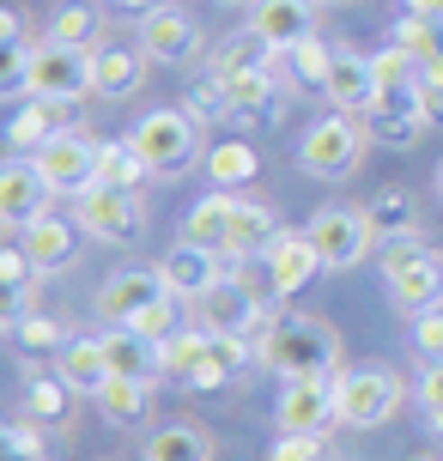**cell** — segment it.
I'll list each match as a JSON object with an SVG mask.
<instances>
[{
    "mask_svg": "<svg viewBox=\"0 0 443 461\" xmlns=\"http://www.w3.org/2000/svg\"><path fill=\"white\" fill-rule=\"evenodd\" d=\"M261 365L280 370L285 383L292 376H340V334L322 322V316H274L267 334H261Z\"/></svg>",
    "mask_w": 443,
    "mask_h": 461,
    "instance_id": "obj_1",
    "label": "cell"
},
{
    "mask_svg": "<svg viewBox=\"0 0 443 461\" xmlns=\"http://www.w3.org/2000/svg\"><path fill=\"white\" fill-rule=\"evenodd\" d=\"M383 285H389L395 310H407V316L443 310V255L425 249L420 237L383 243Z\"/></svg>",
    "mask_w": 443,
    "mask_h": 461,
    "instance_id": "obj_2",
    "label": "cell"
},
{
    "mask_svg": "<svg viewBox=\"0 0 443 461\" xmlns=\"http://www.w3.org/2000/svg\"><path fill=\"white\" fill-rule=\"evenodd\" d=\"M365 140H371V134H365L347 110H334V115H322V122H310V128H303L298 164L316 176V183H347L352 170L365 164Z\"/></svg>",
    "mask_w": 443,
    "mask_h": 461,
    "instance_id": "obj_3",
    "label": "cell"
},
{
    "mask_svg": "<svg viewBox=\"0 0 443 461\" xmlns=\"http://www.w3.org/2000/svg\"><path fill=\"white\" fill-rule=\"evenodd\" d=\"M194 115L188 110H146L134 122V146H140V158L152 164V176H183L188 164H194Z\"/></svg>",
    "mask_w": 443,
    "mask_h": 461,
    "instance_id": "obj_4",
    "label": "cell"
},
{
    "mask_svg": "<svg viewBox=\"0 0 443 461\" xmlns=\"http://www.w3.org/2000/svg\"><path fill=\"white\" fill-rule=\"evenodd\" d=\"M97 92V55L92 49H68V43H37L31 55V97H61V104H79V97Z\"/></svg>",
    "mask_w": 443,
    "mask_h": 461,
    "instance_id": "obj_5",
    "label": "cell"
},
{
    "mask_svg": "<svg viewBox=\"0 0 443 461\" xmlns=\"http://www.w3.org/2000/svg\"><path fill=\"white\" fill-rule=\"evenodd\" d=\"M73 219L86 225V237L110 243V249H134V243H146V207L128 194V188H104V183L86 188Z\"/></svg>",
    "mask_w": 443,
    "mask_h": 461,
    "instance_id": "obj_6",
    "label": "cell"
},
{
    "mask_svg": "<svg viewBox=\"0 0 443 461\" xmlns=\"http://www.w3.org/2000/svg\"><path fill=\"white\" fill-rule=\"evenodd\" d=\"M401 407V376L383 365H358V370H340V425L352 431H376L389 425Z\"/></svg>",
    "mask_w": 443,
    "mask_h": 461,
    "instance_id": "obj_7",
    "label": "cell"
},
{
    "mask_svg": "<svg viewBox=\"0 0 443 461\" xmlns=\"http://www.w3.org/2000/svg\"><path fill=\"white\" fill-rule=\"evenodd\" d=\"M310 243H316V255H322V267H358L365 255H371V243H376V230H371V212L365 207H316V219H310Z\"/></svg>",
    "mask_w": 443,
    "mask_h": 461,
    "instance_id": "obj_8",
    "label": "cell"
},
{
    "mask_svg": "<svg viewBox=\"0 0 443 461\" xmlns=\"http://www.w3.org/2000/svg\"><path fill=\"white\" fill-rule=\"evenodd\" d=\"M267 298H261L256 285H243V274L237 279H219L207 298H201V328L207 334H225V340H256V334H267Z\"/></svg>",
    "mask_w": 443,
    "mask_h": 461,
    "instance_id": "obj_9",
    "label": "cell"
},
{
    "mask_svg": "<svg viewBox=\"0 0 443 461\" xmlns=\"http://www.w3.org/2000/svg\"><path fill=\"white\" fill-rule=\"evenodd\" d=\"M31 158H37V170L49 176V188H55V194H86V188H97V140L79 134V128L49 134Z\"/></svg>",
    "mask_w": 443,
    "mask_h": 461,
    "instance_id": "obj_10",
    "label": "cell"
},
{
    "mask_svg": "<svg viewBox=\"0 0 443 461\" xmlns=\"http://www.w3.org/2000/svg\"><path fill=\"white\" fill-rule=\"evenodd\" d=\"M274 413L280 431H328L340 419V376H292Z\"/></svg>",
    "mask_w": 443,
    "mask_h": 461,
    "instance_id": "obj_11",
    "label": "cell"
},
{
    "mask_svg": "<svg viewBox=\"0 0 443 461\" xmlns=\"http://www.w3.org/2000/svg\"><path fill=\"white\" fill-rule=\"evenodd\" d=\"M164 298H170V285H164L158 267H152V274H146V267H122V274L104 279V292H97V316H104L110 328H134L146 310L164 303Z\"/></svg>",
    "mask_w": 443,
    "mask_h": 461,
    "instance_id": "obj_12",
    "label": "cell"
},
{
    "mask_svg": "<svg viewBox=\"0 0 443 461\" xmlns=\"http://www.w3.org/2000/svg\"><path fill=\"white\" fill-rule=\"evenodd\" d=\"M140 49L152 61L183 68V61L201 55V24H194V13H183L176 0H158L152 13H140Z\"/></svg>",
    "mask_w": 443,
    "mask_h": 461,
    "instance_id": "obj_13",
    "label": "cell"
},
{
    "mask_svg": "<svg viewBox=\"0 0 443 461\" xmlns=\"http://www.w3.org/2000/svg\"><path fill=\"white\" fill-rule=\"evenodd\" d=\"M49 194H55V188H49V176L37 170V158H31V152L0 170V219H6L13 230L37 225V219L49 212Z\"/></svg>",
    "mask_w": 443,
    "mask_h": 461,
    "instance_id": "obj_14",
    "label": "cell"
},
{
    "mask_svg": "<svg viewBox=\"0 0 443 461\" xmlns=\"http://www.w3.org/2000/svg\"><path fill=\"white\" fill-rule=\"evenodd\" d=\"M158 274H164V285H170V298H183V303H201L225 279V255H212V249H201V243H176L170 255H158Z\"/></svg>",
    "mask_w": 443,
    "mask_h": 461,
    "instance_id": "obj_15",
    "label": "cell"
},
{
    "mask_svg": "<svg viewBox=\"0 0 443 461\" xmlns=\"http://www.w3.org/2000/svg\"><path fill=\"white\" fill-rule=\"evenodd\" d=\"M256 261L267 267L274 298H292V292H303V285L316 279V267H322V255H316V243H310V230H280V237L267 243V255H256Z\"/></svg>",
    "mask_w": 443,
    "mask_h": 461,
    "instance_id": "obj_16",
    "label": "cell"
},
{
    "mask_svg": "<svg viewBox=\"0 0 443 461\" xmlns=\"http://www.w3.org/2000/svg\"><path fill=\"white\" fill-rule=\"evenodd\" d=\"M322 97L347 115H371L376 110V55H358V49H334V68H328Z\"/></svg>",
    "mask_w": 443,
    "mask_h": 461,
    "instance_id": "obj_17",
    "label": "cell"
},
{
    "mask_svg": "<svg viewBox=\"0 0 443 461\" xmlns=\"http://www.w3.org/2000/svg\"><path fill=\"white\" fill-rule=\"evenodd\" d=\"M79 237H86V225H79V219H61V212H43L37 225L19 230L24 255H31L43 274H68L73 261H79Z\"/></svg>",
    "mask_w": 443,
    "mask_h": 461,
    "instance_id": "obj_18",
    "label": "cell"
},
{
    "mask_svg": "<svg viewBox=\"0 0 443 461\" xmlns=\"http://www.w3.org/2000/svg\"><path fill=\"white\" fill-rule=\"evenodd\" d=\"M97 340H104L110 376H134V383H152V389H158V376H170V370H164V346L152 340V334H140V328H110V334H97Z\"/></svg>",
    "mask_w": 443,
    "mask_h": 461,
    "instance_id": "obj_19",
    "label": "cell"
},
{
    "mask_svg": "<svg viewBox=\"0 0 443 461\" xmlns=\"http://www.w3.org/2000/svg\"><path fill=\"white\" fill-rule=\"evenodd\" d=\"M249 31H256V37L274 49V55H285L292 43L316 37V0H256V19H249Z\"/></svg>",
    "mask_w": 443,
    "mask_h": 461,
    "instance_id": "obj_20",
    "label": "cell"
},
{
    "mask_svg": "<svg viewBox=\"0 0 443 461\" xmlns=\"http://www.w3.org/2000/svg\"><path fill=\"white\" fill-rule=\"evenodd\" d=\"M55 370L68 376L73 394H97L110 383V358H104V340L97 334H73V340L55 346Z\"/></svg>",
    "mask_w": 443,
    "mask_h": 461,
    "instance_id": "obj_21",
    "label": "cell"
},
{
    "mask_svg": "<svg viewBox=\"0 0 443 461\" xmlns=\"http://www.w3.org/2000/svg\"><path fill=\"white\" fill-rule=\"evenodd\" d=\"M231 207H237V194H225V188H219V194H207V201H194V207H188V219H183V237L231 261Z\"/></svg>",
    "mask_w": 443,
    "mask_h": 461,
    "instance_id": "obj_22",
    "label": "cell"
},
{
    "mask_svg": "<svg viewBox=\"0 0 443 461\" xmlns=\"http://www.w3.org/2000/svg\"><path fill=\"white\" fill-rule=\"evenodd\" d=\"M61 128H73V104H61V97H31L19 115H13V128H6V140H13V152H37L49 134H61Z\"/></svg>",
    "mask_w": 443,
    "mask_h": 461,
    "instance_id": "obj_23",
    "label": "cell"
},
{
    "mask_svg": "<svg viewBox=\"0 0 443 461\" xmlns=\"http://www.w3.org/2000/svg\"><path fill=\"white\" fill-rule=\"evenodd\" d=\"M274 237H280L274 207H267V201H243V194H237V207H231V255L256 261V255H267V243H274Z\"/></svg>",
    "mask_w": 443,
    "mask_h": 461,
    "instance_id": "obj_24",
    "label": "cell"
},
{
    "mask_svg": "<svg viewBox=\"0 0 443 461\" xmlns=\"http://www.w3.org/2000/svg\"><path fill=\"white\" fill-rule=\"evenodd\" d=\"M365 212H371L376 243H401V237H420V207H413V194H407V188H376L371 201H365Z\"/></svg>",
    "mask_w": 443,
    "mask_h": 461,
    "instance_id": "obj_25",
    "label": "cell"
},
{
    "mask_svg": "<svg viewBox=\"0 0 443 461\" xmlns=\"http://www.w3.org/2000/svg\"><path fill=\"white\" fill-rule=\"evenodd\" d=\"M97 55V97H134L146 86V49H92Z\"/></svg>",
    "mask_w": 443,
    "mask_h": 461,
    "instance_id": "obj_26",
    "label": "cell"
},
{
    "mask_svg": "<svg viewBox=\"0 0 443 461\" xmlns=\"http://www.w3.org/2000/svg\"><path fill=\"white\" fill-rule=\"evenodd\" d=\"M146 461H212V438L194 419H170L146 438Z\"/></svg>",
    "mask_w": 443,
    "mask_h": 461,
    "instance_id": "obj_27",
    "label": "cell"
},
{
    "mask_svg": "<svg viewBox=\"0 0 443 461\" xmlns=\"http://www.w3.org/2000/svg\"><path fill=\"white\" fill-rule=\"evenodd\" d=\"M97 401V413L110 419V425H146V413H152V383H134V376H110L104 389L92 394Z\"/></svg>",
    "mask_w": 443,
    "mask_h": 461,
    "instance_id": "obj_28",
    "label": "cell"
},
{
    "mask_svg": "<svg viewBox=\"0 0 443 461\" xmlns=\"http://www.w3.org/2000/svg\"><path fill=\"white\" fill-rule=\"evenodd\" d=\"M395 49H407L413 61H420L425 73H443V19H425V13H401L395 37H389Z\"/></svg>",
    "mask_w": 443,
    "mask_h": 461,
    "instance_id": "obj_29",
    "label": "cell"
},
{
    "mask_svg": "<svg viewBox=\"0 0 443 461\" xmlns=\"http://www.w3.org/2000/svg\"><path fill=\"white\" fill-rule=\"evenodd\" d=\"M146 176H152V164L140 158L134 140H104V146H97V183L104 188H128V194H134Z\"/></svg>",
    "mask_w": 443,
    "mask_h": 461,
    "instance_id": "obj_30",
    "label": "cell"
},
{
    "mask_svg": "<svg viewBox=\"0 0 443 461\" xmlns=\"http://www.w3.org/2000/svg\"><path fill=\"white\" fill-rule=\"evenodd\" d=\"M68 376L55 370V376H43V370H31L24 376V413L37 419V425H61V419L73 413V401H68Z\"/></svg>",
    "mask_w": 443,
    "mask_h": 461,
    "instance_id": "obj_31",
    "label": "cell"
},
{
    "mask_svg": "<svg viewBox=\"0 0 443 461\" xmlns=\"http://www.w3.org/2000/svg\"><path fill=\"white\" fill-rule=\"evenodd\" d=\"M97 31H104V13L97 6H86V0H68V6H55L49 13V43H68V49H92Z\"/></svg>",
    "mask_w": 443,
    "mask_h": 461,
    "instance_id": "obj_32",
    "label": "cell"
},
{
    "mask_svg": "<svg viewBox=\"0 0 443 461\" xmlns=\"http://www.w3.org/2000/svg\"><path fill=\"white\" fill-rule=\"evenodd\" d=\"M212 358V334L207 328H176L170 340H164V370L176 376V383H194V370Z\"/></svg>",
    "mask_w": 443,
    "mask_h": 461,
    "instance_id": "obj_33",
    "label": "cell"
},
{
    "mask_svg": "<svg viewBox=\"0 0 443 461\" xmlns=\"http://www.w3.org/2000/svg\"><path fill=\"white\" fill-rule=\"evenodd\" d=\"M285 73H292V86H310V92H322L328 86V68H334V49L322 43V37H303V43H292L280 55Z\"/></svg>",
    "mask_w": 443,
    "mask_h": 461,
    "instance_id": "obj_34",
    "label": "cell"
},
{
    "mask_svg": "<svg viewBox=\"0 0 443 461\" xmlns=\"http://www.w3.org/2000/svg\"><path fill=\"white\" fill-rule=\"evenodd\" d=\"M207 176L219 188H243L256 176V146L249 140H225V146H212L207 152Z\"/></svg>",
    "mask_w": 443,
    "mask_h": 461,
    "instance_id": "obj_35",
    "label": "cell"
},
{
    "mask_svg": "<svg viewBox=\"0 0 443 461\" xmlns=\"http://www.w3.org/2000/svg\"><path fill=\"white\" fill-rule=\"evenodd\" d=\"M188 110H194V122H225V115H237V104H231V86L219 79V73H201L194 86H188Z\"/></svg>",
    "mask_w": 443,
    "mask_h": 461,
    "instance_id": "obj_36",
    "label": "cell"
},
{
    "mask_svg": "<svg viewBox=\"0 0 443 461\" xmlns=\"http://www.w3.org/2000/svg\"><path fill=\"white\" fill-rule=\"evenodd\" d=\"M267 461H340L328 431H280V443L267 449Z\"/></svg>",
    "mask_w": 443,
    "mask_h": 461,
    "instance_id": "obj_37",
    "label": "cell"
},
{
    "mask_svg": "<svg viewBox=\"0 0 443 461\" xmlns=\"http://www.w3.org/2000/svg\"><path fill=\"white\" fill-rule=\"evenodd\" d=\"M425 128H431L425 115H371V122H365V134H371L376 146H420Z\"/></svg>",
    "mask_w": 443,
    "mask_h": 461,
    "instance_id": "obj_38",
    "label": "cell"
},
{
    "mask_svg": "<svg viewBox=\"0 0 443 461\" xmlns=\"http://www.w3.org/2000/svg\"><path fill=\"white\" fill-rule=\"evenodd\" d=\"M6 334H13V346L19 352H43V346H61V322L55 316H19V322H6Z\"/></svg>",
    "mask_w": 443,
    "mask_h": 461,
    "instance_id": "obj_39",
    "label": "cell"
},
{
    "mask_svg": "<svg viewBox=\"0 0 443 461\" xmlns=\"http://www.w3.org/2000/svg\"><path fill=\"white\" fill-rule=\"evenodd\" d=\"M31 55H37V43H6V68H0V97H24V92H31Z\"/></svg>",
    "mask_w": 443,
    "mask_h": 461,
    "instance_id": "obj_40",
    "label": "cell"
},
{
    "mask_svg": "<svg viewBox=\"0 0 443 461\" xmlns=\"http://www.w3.org/2000/svg\"><path fill=\"white\" fill-rule=\"evenodd\" d=\"M413 346H420L425 358H438V365H443V310L413 316Z\"/></svg>",
    "mask_w": 443,
    "mask_h": 461,
    "instance_id": "obj_41",
    "label": "cell"
},
{
    "mask_svg": "<svg viewBox=\"0 0 443 461\" xmlns=\"http://www.w3.org/2000/svg\"><path fill=\"white\" fill-rule=\"evenodd\" d=\"M212 365L225 370V376H243V370H249V340H225V334H212Z\"/></svg>",
    "mask_w": 443,
    "mask_h": 461,
    "instance_id": "obj_42",
    "label": "cell"
},
{
    "mask_svg": "<svg viewBox=\"0 0 443 461\" xmlns=\"http://www.w3.org/2000/svg\"><path fill=\"white\" fill-rule=\"evenodd\" d=\"M0 443H6V456H43V438H37V431H31V425H6V431H0Z\"/></svg>",
    "mask_w": 443,
    "mask_h": 461,
    "instance_id": "obj_43",
    "label": "cell"
},
{
    "mask_svg": "<svg viewBox=\"0 0 443 461\" xmlns=\"http://www.w3.org/2000/svg\"><path fill=\"white\" fill-rule=\"evenodd\" d=\"M420 401H425V413H438V407H443V365H438V358L420 370Z\"/></svg>",
    "mask_w": 443,
    "mask_h": 461,
    "instance_id": "obj_44",
    "label": "cell"
},
{
    "mask_svg": "<svg viewBox=\"0 0 443 461\" xmlns=\"http://www.w3.org/2000/svg\"><path fill=\"white\" fill-rule=\"evenodd\" d=\"M425 122H443V73H425Z\"/></svg>",
    "mask_w": 443,
    "mask_h": 461,
    "instance_id": "obj_45",
    "label": "cell"
},
{
    "mask_svg": "<svg viewBox=\"0 0 443 461\" xmlns=\"http://www.w3.org/2000/svg\"><path fill=\"white\" fill-rule=\"evenodd\" d=\"M0 31H6V43H24V13H19V6L0 13Z\"/></svg>",
    "mask_w": 443,
    "mask_h": 461,
    "instance_id": "obj_46",
    "label": "cell"
},
{
    "mask_svg": "<svg viewBox=\"0 0 443 461\" xmlns=\"http://www.w3.org/2000/svg\"><path fill=\"white\" fill-rule=\"evenodd\" d=\"M407 13H425V19H443V0H407Z\"/></svg>",
    "mask_w": 443,
    "mask_h": 461,
    "instance_id": "obj_47",
    "label": "cell"
},
{
    "mask_svg": "<svg viewBox=\"0 0 443 461\" xmlns=\"http://www.w3.org/2000/svg\"><path fill=\"white\" fill-rule=\"evenodd\" d=\"M110 6H128V13H152L158 0H110Z\"/></svg>",
    "mask_w": 443,
    "mask_h": 461,
    "instance_id": "obj_48",
    "label": "cell"
},
{
    "mask_svg": "<svg viewBox=\"0 0 443 461\" xmlns=\"http://www.w3.org/2000/svg\"><path fill=\"white\" fill-rule=\"evenodd\" d=\"M425 419H431V431H438V438H443V407H438V413H425Z\"/></svg>",
    "mask_w": 443,
    "mask_h": 461,
    "instance_id": "obj_49",
    "label": "cell"
},
{
    "mask_svg": "<svg viewBox=\"0 0 443 461\" xmlns=\"http://www.w3.org/2000/svg\"><path fill=\"white\" fill-rule=\"evenodd\" d=\"M6 461H49V456H6Z\"/></svg>",
    "mask_w": 443,
    "mask_h": 461,
    "instance_id": "obj_50",
    "label": "cell"
},
{
    "mask_svg": "<svg viewBox=\"0 0 443 461\" xmlns=\"http://www.w3.org/2000/svg\"><path fill=\"white\" fill-rule=\"evenodd\" d=\"M438 201H443V164H438Z\"/></svg>",
    "mask_w": 443,
    "mask_h": 461,
    "instance_id": "obj_51",
    "label": "cell"
},
{
    "mask_svg": "<svg viewBox=\"0 0 443 461\" xmlns=\"http://www.w3.org/2000/svg\"><path fill=\"white\" fill-rule=\"evenodd\" d=\"M425 461H443V456H425Z\"/></svg>",
    "mask_w": 443,
    "mask_h": 461,
    "instance_id": "obj_52",
    "label": "cell"
}]
</instances>
